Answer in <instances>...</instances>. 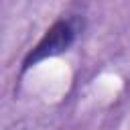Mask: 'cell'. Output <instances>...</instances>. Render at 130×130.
Segmentation results:
<instances>
[{"label": "cell", "mask_w": 130, "mask_h": 130, "mask_svg": "<svg viewBox=\"0 0 130 130\" xmlns=\"http://www.w3.org/2000/svg\"><path fill=\"white\" fill-rule=\"evenodd\" d=\"M77 35H79V20L77 18H59V20H55L45 30V35L39 39V43L24 55L20 71L24 73L30 67L39 65L41 61L69 51L71 45L75 43Z\"/></svg>", "instance_id": "obj_1"}]
</instances>
